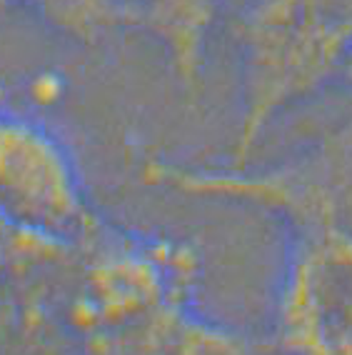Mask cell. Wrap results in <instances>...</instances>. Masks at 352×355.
Listing matches in <instances>:
<instances>
[{"mask_svg": "<svg viewBox=\"0 0 352 355\" xmlns=\"http://www.w3.org/2000/svg\"><path fill=\"white\" fill-rule=\"evenodd\" d=\"M220 0H148L145 20L163 40L175 73L195 83L202 68L205 43Z\"/></svg>", "mask_w": 352, "mask_h": 355, "instance_id": "6", "label": "cell"}, {"mask_svg": "<svg viewBox=\"0 0 352 355\" xmlns=\"http://www.w3.org/2000/svg\"><path fill=\"white\" fill-rule=\"evenodd\" d=\"M240 125L233 165L277 115L342 78L352 55V0H252L238 28Z\"/></svg>", "mask_w": 352, "mask_h": 355, "instance_id": "1", "label": "cell"}, {"mask_svg": "<svg viewBox=\"0 0 352 355\" xmlns=\"http://www.w3.org/2000/svg\"><path fill=\"white\" fill-rule=\"evenodd\" d=\"M342 80H345L347 85H352V55H350V60H347V68H345V73H342Z\"/></svg>", "mask_w": 352, "mask_h": 355, "instance_id": "8", "label": "cell"}, {"mask_svg": "<svg viewBox=\"0 0 352 355\" xmlns=\"http://www.w3.org/2000/svg\"><path fill=\"white\" fill-rule=\"evenodd\" d=\"M157 183L193 196L220 198L280 218L290 235L352 238V118L280 163L250 168H183L155 163Z\"/></svg>", "mask_w": 352, "mask_h": 355, "instance_id": "2", "label": "cell"}, {"mask_svg": "<svg viewBox=\"0 0 352 355\" xmlns=\"http://www.w3.org/2000/svg\"><path fill=\"white\" fill-rule=\"evenodd\" d=\"M270 345L280 355H352V238L290 235Z\"/></svg>", "mask_w": 352, "mask_h": 355, "instance_id": "3", "label": "cell"}, {"mask_svg": "<svg viewBox=\"0 0 352 355\" xmlns=\"http://www.w3.org/2000/svg\"><path fill=\"white\" fill-rule=\"evenodd\" d=\"M45 18L78 38H95L120 18L118 0H30Z\"/></svg>", "mask_w": 352, "mask_h": 355, "instance_id": "7", "label": "cell"}, {"mask_svg": "<svg viewBox=\"0 0 352 355\" xmlns=\"http://www.w3.org/2000/svg\"><path fill=\"white\" fill-rule=\"evenodd\" d=\"M0 210L53 241L93 228L68 153L28 123H0Z\"/></svg>", "mask_w": 352, "mask_h": 355, "instance_id": "4", "label": "cell"}, {"mask_svg": "<svg viewBox=\"0 0 352 355\" xmlns=\"http://www.w3.org/2000/svg\"><path fill=\"white\" fill-rule=\"evenodd\" d=\"M93 355H265L252 338L205 320L173 298L90 330Z\"/></svg>", "mask_w": 352, "mask_h": 355, "instance_id": "5", "label": "cell"}]
</instances>
